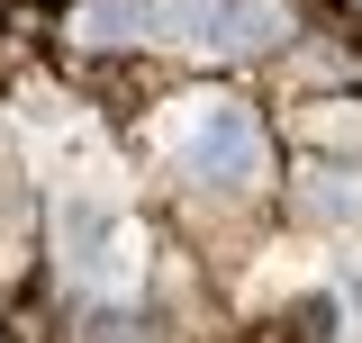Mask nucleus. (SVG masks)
<instances>
[{
	"label": "nucleus",
	"mask_w": 362,
	"mask_h": 343,
	"mask_svg": "<svg viewBox=\"0 0 362 343\" xmlns=\"http://www.w3.org/2000/svg\"><path fill=\"white\" fill-rule=\"evenodd\" d=\"M136 37V0H90L73 9V45H127Z\"/></svg>",
	"instance_id": "obj_6"
},
{
	"label": "nucleus",
	"mask_w": 362,
	"mask_h": 343,
	"mask_svg": "<svg viewBox=\"0 0 362 343\" xmlns=\"http://www.w3.org/2000/svg\"><path fill=\"white\" fill-rule=\"evenodd\" d=\"M299 208L317 217V226H362V172H299Z\"/></svg>",
	"instance_id": "obj_5"
},
{
	"label": "nucleus",
	"mask_w": 362,
	"mask_h": 343,
	"mask_svg": "<svg viewBox=\"0 0 362 343\" xmlns=\"http://www.w3.org/2000/svg\"><path fill=\"white\" fill-rule=\"evenodd\" d=\"M64 262H73V280L82 289H100V299H127L136 271H145V244H136V226L109 199H64Z\"/></svg>",
	"instance_id": "obj_2"
},
{
	"label": "nucleus",
	"mask_w": 362,
	"mask_h": 343,
	"mask_svg": "<svg viewBox=\"0 0 362 343\" xmlns=\"http://www.w3.org/2000/svg\"><path fill=\"white\" fill-rule=\"evenodd\" d=\"M308 136H326V145H362V109L344 100V109H308Z\"/></svg>",
	"instance_id": "obj_7"
},
{
	"label": "nucleus",
	"mask_w": 362,
	"mask_h": 343,
	"mask_svg": "<svg viewBox=\"0 0 362 343\" xmlns=\"http://www.w3.org/2000/svg\"><path fill=\"white\" fill-rule=\"evenodd\" d=\"M281 37H290V9H281V0H218L209 54H272Z\"/></svg>",
	"instance_id": "obj_3"
},
{
	"label": "nucleus",
	"mask_w": 362,
	"mask_h": 343,
	"mask_svg": "<svg viewBox=\"0 0 362 343\" xmlns=\"http://www.w3.org/2000/svg\"><path fill=\"white\" fill-rule=\"evenodd\" d=\"M209 28H218V0H136V37H154V45L209 54Z\"/></svg>",
	"instance_id": "obj_4"
},
{
	"label": "nucleus",
	"mask_w": 362,
	"mask_h": 343,
	"mask_svg": "<svg viewBox=\"0 0 362 343\" xmlns=\"http://www.w3.org/2000/svg\"><path fill=\"white\" fill-rule=\"evenodd\" d=\"M163 154H173L199 190H254L263 181V127H254V109L245 100H181L173 118H163Z\"/></svg>",
	"instance_id": "obj_1"
}]
</instances>
